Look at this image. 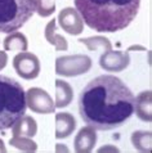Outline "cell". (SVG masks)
I'll return each instance as SVG.
<instances>
[{
	"label": "cell",
	"mask_w": 152,
	"mask_h": 153,
	"mask_svg": "<svg viewBox=\"0 0 152 153\" xmlns=\"http://www.w3.org/2000/svg\"><path fill=\"white\" fill-rule=\"evenodd\" d=\"M134 111L139 120L145 122L152 121V93L151 90L142 91L134 98Z\"/></svg>",
	"instance_id": "cell-11"
},
{
	"label": "cell",
	"mask_w": 152,
	"mask_h": 153,
	"mask_svg": "<svg viewBox=\"0 0 152 153\" xmlns=\"http://www.w3.org/2000/svg\"><path fill=\"white\" fill-rule=\"evenodd\" d=\"M76 129V118L69 112H60L56 114V138L63 139L72 135Z\"/></svg>",
	"instance_id": "cell-12"
},
{
	"label": "cell",
	"mask_w": 152,
	"mask_h": 153,
	"mask_svg": "<svg viewBox=\"0 0 152 153\" xmlns=\"http://www.w3.org/2000/svg\"><path fill=\"white\" fill-rule=\"evenodd\" d=\"M8 63V54L5 52H0V71L7 66Z\"/></svg>",
	"instance_id": "cell-21"
},
{
	"label": "cell",
	"mask_w": 152,
	"mask_h": 153,
	"mask_svg": "<svg viewBox=\"0 0 152 153\" xmlns=\"http://www.w3.org/2000/svg\"><path fill=\"white\" fill-rule=\"evenodd\" d=\"M26 91L17 80L0 75V131L26 114Z\"/></svg>",
	"instance_id": "cell-3"
},
{
	"label": "cell",
	"mask_w": 152,
	"mask_h": 153,
	"mask_svg": "<svg viewBox=\"0 0 152 153\" xmlns=\"http://www.w3.org/2000/svg\"><path fill=\"white\" fill-rule=\"evenodd\" d=\"M4 49L5 52H25L28 48V41L27 37L23 35L22 32H10L5 39H4Z\"/></svg>",
	"instance_id": "cell-16"
},
{
	"label": "cell",
	"mask_w": 152,
	"mask_h": 153,
	"mask_svg": "<svg viewBox=\"0 0 152 153\" xmlns=\"http://www.w3.org/2000/svg\"><path fill=\"white\" fill-rule=\"evenodd\" d=\"M132 50H143V52H145L146 48L145 46H142V45H132V46H129L128 48V52H132Z\"/></svg>",
	"instance_id": "cell-23"
},
{
	"label": "cell",
	"mask_w": 152,
	"mask_h": 153,
	"mask_svg": "<svg viewBox=\"0 0 152 153\" xmlns=\"http://www.w3.org/2000/svg\"><path fill=\"white\" fill-rule=\"evenodd\" d=\"M97 143V130L90 125L84 126L79 130L74 140V149L77 153H89L94 149Z\"/></svg>",
	"instance_id": "cell-10"
},
{
	"label": "cell",
	"mask_w": 152,
	"mask_h": 153,
	"mask_svg": "<svg viewBox=\"0 0 152 153\" xmlns=\"http://www.w3.org/2000/svg\"><path fill=\"white\" fill-rule=\"evenodd\" d=\"M74 99V89L65 80H56V108H63L71 104Z\"/></svg>",
	"instance_id": "cell-14"
},
{
	"label": "cell",
	"mask_w": 152,
	"mask_h": 153,
	"mask_svg": "<svg viewBox=\"0 0 152 153\" xmlns=\"http://www.w3.org/2000/svg\"><path fill=\"white\" fill-rule=\"evenodd\" d=\"M62 149H63V151H66V152L69 151L66 147H62V144H57V151H62Z\"/></svg>",
	"instance_id": "cell-25"
},
{
	"label": "cell",
	"mask_w": 152,
	"mask_h": 153,
	"mask_svg": "<svg viewBox=\"0 0 152 153\" xmlns=\"http://www.w3.org/2000/svg\"><path fill=\"white\" fill-rule=\"evenodd\" d=\"M36 0H0V32L19 30L36 12Z\"/></svg>",
	"instance_id": "cell-4"
},
{
	"label": "cell",
	"mask_w": 152,
	"mask_h": 153,
	"mask_svg": "<svg viewBox=\"0 0 152 153\" xmlns=\"http://www.w3.org/2000/svg\"><path fill=\"white\" fill-rule=\"evenodd\" d=\"M79 42L86 45V48L89 50H98V49H102L103 53L107 52V50H111L112 49V44L107 37L104 36H92V37H85V39H79Z\"/></svg>",
	"instance_id": "cell-18"
},
{
	"label": "cell",
	"mask_w": 152,
	"mask_h": 153,
	"mask_svg": "<svg viewBox=\"0 0 152 153\" xmlns=\"http://www.w3.org/2000/svg\"><path fill=\"white\" fill-rule=\"evenodd\" d=\"M13 137H27L32 138L35 137L37 133V122L34 117L31 116H23L18 118L14 125L10 127Z\"/></svg>",
	"instance_id": "cell-13"
},
{
	"label": "cell",
	"mask_w": 152,
	"mask_h": 153,
	"mask_svg": "<svg viewBox=\"0 0 152 153\" xmlns=\"http://www.w3.org/2000/svg\"><path fill=\"white\" fill-rule=\"evenodd\" d=\"M58 22L65 32L69 35H80L84 31V21L76 9L71 7L63 8L58 14Z\"/></svg>",
	"instance_id": "cell-9"
},
{
	"label": "cell",
	"mask_w": 152,
	"mask_h": 153,
	"mask_svg": "<svg viewBox=\"0 0 152 153\" xmlns=\"http://www.w3.org/2000/svg\"><path fill=\"white\" fill-rule=\"evenodd\" d=\"M108 151L119 152V148H116L113 146H106V147H102V148H99V149H98V152H108Z\"/></svg>",
	"instance_id": "cell-22"
},
{
	"label": "cell",
	"mask_w": 152,
	"mask_h": 153,
	"mask_svg": "<svg viewBox=\"0 0 152 153\" xmlns=\"http://www.w3.org/2000/svg\"><path fill=\"white\" fill-rule=\"evenodd\" d=\"M130 63V56L128 52H120V50H107L99 58L101 68L117 74V72L124 71Z\"/></svg>",
	"instance_id": "cell-8"
},
{
	"label": "cell",
	"mask_w": 152,
	"mask_h": 153,
	"mask_svg": "<svg viewBox=\"0 0 152 153\" xmlns=\"http://www.w3.org/2000/svg\"><path fill=\"white\" fill-rule=\"evenodd\" d=\"M57 21L56 19H52L49 21L48 25L45 27V31H44V35H45V39L49 44L54 45L57 52H65V50L69 49V42H67L66 37H63L62 35H58L57 33Z\"/></svg>",
	"instance_id": "cell-15"
},
{
	"label": "cell",
	"mask_w": 152,
	"mask_h": 153,
	"mask_svg": "<svg viewBox=\"0 0 152 153\" xmlns=\"http://www.w3.org/2000/svg\"><path fill=\"white\" fill-rule=\"evenodd\" d=\"M13 67L17 75L25 80H34L40 74V61L34 53L21 52L13 58Z\"/></svg>",
	"instance_id": "cell-6"
},
{
	"label": "cell",
	"mask_w": 152,
	"mask_h": 153,
	"mask_svg": "<svg viewBox=\"0 0 152 153\" xmlns=\"http://www.w3.org/2000/svg\"><path fill=\"white\" fill-rule=\"evenodd\" d=\"M134 94L121 79L101 75L79 95V113L86 125L108 131L124 125L134 113Z\"/></svg>",
	"instance_id": "cell-1"
},
{
	"label": "cell",
	"mask_w": 152,
	"mask_h": 153,
	"mask_svg": "<svg viewBox=\"0 0 152 153\" xmlns=\"http://www.w3.org/2000/svg\"><path fill=\"white\" fill-rule=\"evenodd\" d=\"M92 58L86 54L63 56L56 59V74L65 77H76L92 68Z\"/></svg>",
	"instance_id": "cell-5"
},
{
	"label": "cell",
	"mask_w": 152,
	"mask_h": 153,
	"mask_svg": "<svg viewBox=\"0 0 152 153\" xmlns=\"http://www.w3.org/2000/svg\"><path fill=\"white\" fill-rule=\"evenodd\" d=\"M133 147L139 152L150 153L152 151V133L151 131L138 130L134 131L130 137Z\"/></svg>",
	"instance_id": "cell-17"
},
{
	"label": "cell",
	"mask_w": 152,
	"mask_h": 153,
	"mask_svg": "<svg viewBox=\"0 0 152 153\" xmlns=\"http://www.w3.org/2000/svg\"><path fill=\"white\" fill-rule=\"evenodd\" d=\"M36 12L40 17H49L56 12V0H36Z\"/></svg>",
	"instance_id": "cell-20"
},
{
	"label": "cell",
	"mask_w": 152,
	"mask_h": 153,
	"mask_svg": "<svg viewBox=\"0 0 152 153\" xmlns=\"http://www.w3.org/2000/svg\"><path fill=\"white\" fill-rule=\"evenodd\" d=\"M5 153L7 152V148H5V144H4V142L1 139H0V153Z\"/></svg>",
	"instance_id": "cell-24"
},
{
	"label": "cell",
	"mask_w": 152,
	"mask_h": 153,
	"mask_svg": "<svg viewBox=\"0 0 152 153\" xmlns=\"http://www.w3.org/2000/svg\"><path fill=\"white\" fill-rule=\"evenodd\" d=\"M84 23L97 32H117L136 19L141 0H75Z\"/></svg>",
	"instance_id": "cell-2"
},
{
	"label": "cell",
	"mask_w": 152,
	"mask_h": 153,
	"mask_svg": "<svg viewBox=\"0 0 152 153\" xmlns=\"http://www.w3.org/2000/svg\"><path fill=\"white\" fill-rule=\"evenodd\" d=\"M26 104L32 112L40 114H48L56 111L52 97L41 88L28 89L26 91Z\"/></svg>",
	"instance_id": "cell-7"
},
{
	"label": "cell",
	"mask_w": 152,
	"mask_h": 153,
	"mask_svg": "<svg viewBox=\"0 0 152 153\" xmlns=\"http://www.w3.org/2000/svg\"><path fill=\"white\" fill-rule=\"evenodd\" d=\"M9 144L22 152H36L37 149V144L27 137H13L9 140Z\"/></svg>",
	"instance_id": "cell-19"
}]
</instances>
